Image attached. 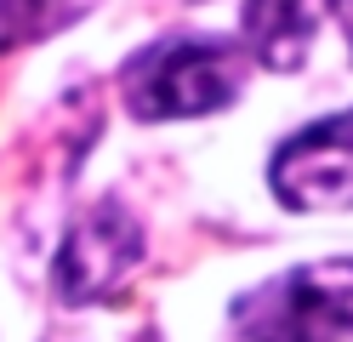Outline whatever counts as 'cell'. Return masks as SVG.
Returning a JSON list of instances; mask_svg holds the SVG:
<instances>
[{
	"label": "cell",
	"mask_w": 353,
	"mask_h": 342,
	"mask_svg": "<svg viewBox=\"0 0 353 342\" xmlns=\"http://www.w3.org/2000/svg\"><path fill=\"white\" fill-rule=\"evenodd\" d=\"M234 331L245 342H347L353 336V257L302 263L262 280L234 303Z\"/></svg>",
	"instance_id": "7a4b0ae2"
},
{
	"label": "cell",
	"mask_w": 353,
	"mask_h": 342,
	"mask_svg": "<svg viewBox=\"0 0 353 342\" xmlns=\"http://www.w3.org/2000/svg\"><path fill=\"white\" fill-rule=\"evenodd\" d=\"M245 86V46L234 40H160L125 63L120 91L137 120H194L228 108Z\"/></svg>",
	"instance_id": "6da1fadb"
},
{
	"label": "cell",
	"mask_w": 353,
	"mask_h": 342,
	"mask_svg": "<svg viewBox=\"0 0 353 342\" xmlns=\"http://www.w3.org/2000/svg\"><path fill=\"white\" fill-rule=\"evenodd\" d=\"M137 263H143L137 217L120 211L114 200H103L97 211H85L69 228V240L57 251V296L63 303H103L131 280Z\"/></svg>",
	"instance_id": "277c9868"
},
{
	"label": "cell",
	"mask_w": 353,
	"mask_h": 342,
	"mask_svg": "<svg viewBox=\"0 0 353 342\" xmlns=\"http://www.w3.org/2000/svg\"><path fill=\"white\" fill-rule=\"evenodd\" d=\"M85 6H92V0H0V52L74 23Z\"/></svg>",
	"instance_id": "8992f818"
},
{
	"label": "cell",
	"mask_w": 353,
	"mask_h": 342,
	"mask_svg": "<svg viewBox=\"0 0 353 342\" xmlns=\"http://www.w3.org/2000/svg\"><path fill=\"white\" fill-rule=\"evenodd\" d=\"M325 0H245L239 12V46L274 75H291L307 63V46L319 35Z\"/></svg>",
	"instance_id": "5b68a950"
},
{
	"label": "cell",
	"mask_w": 353,
	"mask_h": 342,
	"mask_svg": "<svg viewBox=\"0 0 353 342\" xmlns=\"http://www.w3.org/2000/svg\"><path fill=\"white\" fill-rule=\"evenodd\" d=\"M330 6H336V23H342V35L353 46V0H330Z\"/></svg>",
	"instance_id": "52a82bcc"
},
{
	"label": "cell",
	"mask_w": 353,
	"mask_h": 342,
	"mask_svg": "<svg viewBox=\"0 0 353 342\" xmlns=\"http://www.w3.org/2000/svg\"><path fill=\"white\" fill-rule=\"evenodd\" d=\"M274 200L291 211H342L353 205V108L302 126L268 160Z\"/></svg>",
	"instance_id": "3957f363"
}]
</instances>
